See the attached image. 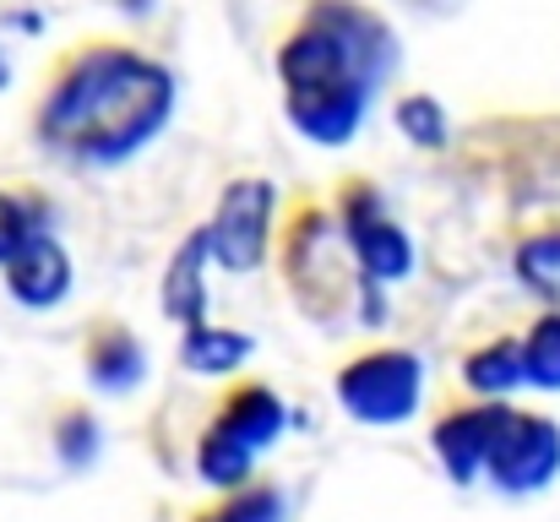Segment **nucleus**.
<instances>
[{"mask_svg":"<svg viewBox=\"0 0 560 522\" xmlns=\"http://www.w3.org/2000/svg\"><path fill=\"white\" fill-rule=\"evenodd\" d=\"M245 353H250V338H240V333L190 327V338H186V364L190 370H234Z\"/></svg>","mask_w":560,"mask_h":522,"instance_id":"obj_13","label":"nucleus"},{"mask_svg":"<svg viewBox=\"0 0 560 522\" xmlns=\"http://www.w3.org/2000/svg\"><path fill=\"white\" fill-rule=\"evenodd\" d=\"M88 375L98 381V386H109V392H126V386H137L142 381V348L131 333H104L93 353H88Z\"/></svg>","mask_w":560,"mask_h":522,"instance_id":"obj_10","label":"nucleus"},{"mask_svg":"<svg viewBox=\"0 0 560 522\" xmlns=\"http://www.w3.org/2000/svg\"><path fill=\"white\" fill-rule=\"evenodd\" d=\"M289 425V408L267 392V386H245V392H234L223 408H218V419L201 430V446H196V468H201V479L207 485H245L250 479V468H256V457L278 441V430Z\"/></svg>","mask_w":560,"mask_h":522,"instance_id":"obj_4","label":"nucleus"},{"mask_svg":"<svg viewBox=\"0 0 560 522\" xmlns=\"http://www.w3.org/2000/svg\"><path fill=\"white\" fill-rule=\"evenodd\" d=\"M435 452L457 485L490 474L501 490H539L560 474V425L506 403H479L435 425Z\"/></svg>","mask_w":560,"mask_h":522,"instance_id":"obj_3","label":"nucleus"},{"mask_svg":"<svg viewBox=\"0 0 560 522\" xmlns=\"http://www.w3.org/2000/svg\"><path fill=\"white\" fill-rule=\"evenodd\" d=\"M0 272H5L11 294H16L22 305H33V311H49V305L71 289V262H66V251H60V240H55L49 229L33 234Z\"/></svg>","mask_w":560,"mask_h":522,"instance_id":"obj_8","label":"nucleus"},{"mask_svg":"<svg viewBox=\"0 0 560 522\" xmlns=\"http://www.w3.org/2000/svg\"><path fill=\"white\" fill-rule=\"evenodd\" d=\"M402 131L413 137V142H446V120H441V109H435V98H408L402 104Z\"/></svg>","mask_w":560,"mask_h":522,"instance_id":"obj_17","label":"nucleus"},{"mask_svg":"<svg viewBox=\"0 0 560 522\" xmlns=\"http://www.w3.org/2000/svg\"><path fill=\"white\" fill-rule=\"evenodd\" d=\"M523 381H534V386H545V392H560V316H545L523 344Z\"/></svg>","mask_w":560,"mask_h":522,"instance_id":"obj_12","label":"nucleus"},{"mask_svg":"<svg viewBox=\"0 0 560 522\" xmlns=\"http://www.w3.org/2000/svg\"><path fill=\"white\" fill-rule=\"evenodd\" d=\"M468 386L485 392V397H501L512 386H523V353L517 344H490L468 359Z\"/></svg>","mask_w":560,"mask_h":522,"instance_id":"obj_11","label":"nucleus"},{"mask_svg":"<svg viewBox=\"0 0 560 522\" xmlns=\"http://www.w3.org/2000/svg\"><path fill=\"white\" fill-rule=\"evenodd\" d=\"M196 522H283V496L261 485V490H245L229 507H218V512H207V518H196Z\"/></svg>","mask_w":560,"mask_h":522,"instance_id":"obj_16","label":"nucleus"},{"mask_svg":"<svg viewBox=\"0 0 560 522\" xmlns=\"http://www.w3.org/2000/svg\"><path fill=\"white\" fill-rule=\"evenodd\" d=\"M207 234L196 229L180 256L170 262V278H164V300H170V316H180L190 327H201V311H207Z\"/></svg>","mask_w":560,"mask_h":522,"instance_id":"obj_9","label":"nucleus"},{"mask_svg":"<svg viewBox=\"0 0 560 522\" xmlns=\"http://www.w3.org/2000/svg\"><path fill=\"white\" fill-rule=\"evenodd\" d=\"M44 229H49V223H44L27 201H16V196H5V190H0V267H5V262L33 240V234H44Z\"/></svg>","mask_w":560,"mask_h":522,"instance_id":"obj_15","label":"nucleus"},{"mask_svg":"<svg viewBox=\"0 0 560 522\" xmlns=\"http://www.w3.org/2000/svg\"><path fill=\"white\" fill-rule=\"evenodd\" d=\"M175 109V77L131 49H88L38 109V137L77 164H120L142 153Z\"/></svg>","mask_w":560,"mask_h":522,"instance_id":"obj_2","label":"nucleus"},{"mask_svg":"<svg viewBox=\"0 0 560 522\" xmlns=\"http://www.w3.org/2000/svg\"><path fill=\"white\" fill-rule=\"evenodd\" d=\"M392 66H397V38L371 5L316 0L278 55L283 109L311 142L343 148L371 115Z\"/></svg>","mask_w":560,"mask_h":522,"instance_id":"obj_1","label":"nucleus"},{"mask_svg":"<svg viewBox=\"0 0 560 522\" xmlns=\"http://www.w3.org/2000/svg\"><path fill=\"white\" fill-rule=\"evenodd\" d=\"M419 392H424V364L419 353L408 348H381L354 359L343 375H338V397L354 419L365 425H397L419 408Z\"/></svg>","mask_w":560,"mask_h":522,"instance_id":"obj_5","label":"nucleus"},{"mask_svg":"<svg viewBox=\"0 0 560 522\" xmlns=\"http://www.w3.org/2000/svg\"><path fill=\"white\" fill-rule=\"evenodd\" d=\"M517 272L545 294V300H556L560 305V234H545V240H528L523 251H517Z\"/></svg>","mask_w":560,"mask_h":522,"instance_id":"obj_14","label":"nucleus"},{"mask_svg":"<svg viewBox=\"0 0 560 522\" xmlns=\"http://www.w3.org/2000/svg\"><path fill=\"white\" fill-rule=\"evenodd\" d=\"M267 229H272V185L267 179H234L218 201V218L201 229L207 256H218L229 272H245V267L261 262Z\"/></svg>","mask_w":560,"mask_h":522,"instance_id":"obj_6","label":"nucleus"},{"mask_svg":"<svg viewBox=\"0 0 560 522\" xmlns=\"http://www.w3.org/2000/svg\"><path fill=\"white\" fill-rule=\"evenodd\" d=\"M343 229H349V245H354V256H360V267H365L371 283L402 278V272L413 267V245H408V234L381 212V201H375L365 185L349 190V201H343Z\"/></svg>","mask_w":560,"mask_h":522,"instance_id":"obj_7","label":"nucleus"}]
</instances>
